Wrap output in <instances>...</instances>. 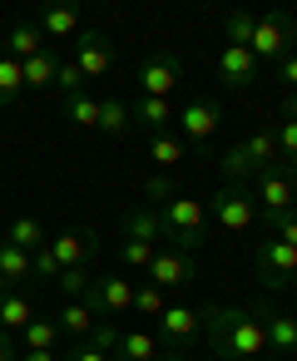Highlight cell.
I'll return each instance as SVG.
<instances>
[{
    "label": "cell",
    "mask_w": 297,
    "mask_h": 361,
    "mask_svg": "<svg viewBox=\"0 0 297 361\" xmlns=\"http://www.w3.org/2000/svg\"><path fill=\"white\" fill-rule=\"evenodd\" d=\"M35 25H40V35H50V40H75L80 25H85V16H80L75 0H50V6H40Z\"/></svg>",
    "instance_id": "obj_15"
},
{
    "label": "cell",
    "mask_w": 297,
    "mask_h": 361,
    "mask_svg": "<svg viewBox=\"0 0 297 361\" xmlns=\"http://www.w3.org/2000/svg\"><path fill=\"white\" fill-rule=\"evenodd\" d=\"M253 203H257L262 218L287 213V208L297 203V169H287V164H267V169H257V173H253Z\"/></svg>",
    "instance_id": "obj_6"
},
{
    "label": "cell",
    "mask_w": 297,
    "mask_h": 361,
    "mask_svg": "<svg viewBox=\"0 0 297 361\" xmlns=\"http://www.w3.org/2000/svg\"><path fill=\"white\" fill-rule=\"evenodd\" d=\"M208 213H213V223L228 228V233H248V228L262 223V213H257L248 183H218L213 198H208Z\"/></svg>",
    "instance_id": "obj_5"
},
{
    "label": "cell",
    "mask_w": 297,
    "mask_h": 361,
    "mask_svg": "<svg viewBox=\"0 0 297 361\" xmlns=\"http://www.w3.org/2000/svg\"><path fill=\"white\" fill-rule=\"evenodd\" d=\"M154 336L159 346H193L203 336V322H198V307H183V302H169L159 317H154Z\"/></svg>",
    "instance_id": "obj_11"
},
{
    "label": "cell",
    "mask_w": 297,
    "mask_h": 361,
    "mask_svg": "<svg viewBox=\"0 0 297 361\" xmlns=\"http://www.w3.org/2000/svg\"><path fill=\"white\" fill-rule=\"evenodd\" d=\"M183 154H188V149H183L178 134H169V129H164V134H149V159H154L164 173H174V169L183 164Z\"/></svg>",
    "instance_id": "obj_26"
},
{
    "label": "cell",
    "mask_w": 297,
    "mask_h": 361,
    "mask_svg": "<svg viewBox=\"0 0 297 361\" xmlns=\"http://www.w3.org/2000/svg\"><path fill=\"white\" fill-rule=\"evenodd\" d=\"M55 90L70 99V94H80V90H85V75H80L70 60H60V70H55Z\"/></svg>",
    "instance_id": "obj_37"
},
{
    "label": "cell",
    "mask_w": 297,
    "mask_h": 361,
    "mask_svg": "<svg viewBox=\"0 0 297 361\" xmlns=\"http://www.w3.org/2000/svg\"><path fill=\"white\" fill-rule=\"evenodd\" d=\"M164 297H169V292H159L154 282H144V287H134V307H129V312H144V317H159V312L169 307Z\"/></svg>",
    "instance_id": "obj_35"
},
{
    "label": "cell",
    "mask_w": 297,
    "mask_h": 361,
    "mask_svg": "<svg viewBox=\"0 0 297 361\" xmlns=\"http://www.w3.org/2000/svg\"><path fill=\"white\" fill-rule=\"evenodd\" d=\"M124 238H134V243H154V247H169V233H164L159 208H129V213H124Z\"/></svg>",
    "instance_id": "obj_19"
},
{
    "label": "cell",
    "mask_w": 297,
    "mask_h": 361,
    "mask_svg": "<svg viewBox=\"0 0 297 361\" xmlns=\"http://www.w3.org/2000/svg\"><path fill=\"white\" fill-rule=\"evenodd\" d=\"M223 45H233V50H248L253 45V30H257V16L253 11H233V16H223Z\"/></svg>",
    "instance_id": "obj_28"
},
{
    "label": "cell",
    "mask_w": 297,
    "mask_h": 361,
    "mask_svg": "<svg viewBox=\"0 0 297 361\" xmlns=\"http://www.w3.org/2000/svg\"><path fill=\"white\" fill-rule=\"evenodd\" d=\"M253 60L257 65H282L292 50H297V16L292 11H267V16H257V30H253Z\"/></svg>",
    "instance_id": "obj_3"
},
{
    "label": "cell",
    "mask_w": 297,
    "mask_h": 361,
    "mask_svg": "<svg viewBox=\"0 0 297 361\" xmlns=\"http://www.w3.org/2000/svg\"><path fill=\"white\" fill-rule=\"evenodd\" d=\"M99 322L104 317H114V312H129L134 307V282L124 277V272H90V287H85V297H80Z\"/></svg>",
    "instance_id": "obj_7"
},
{
    "label": "cell",
    "mask_w": 297,
    "mask_h": 361,
    "mask_svg": "<svg viewBox=\"0 0 297 361\" xmlns=\"http://www.w3.org/2000/svg\"><path fill=\"white\" fill-rule=\"evenodd\" d=\"M95 322H99V317H95L85 302H70V297H65V302L55 307V326H60V336H70V341H90Z\"/></svg>",
    "instance_id": "obj_20"
},
{
    "label": "cell",
    "mask_w": 297,
    "mask_h": 361,
    "mask_svg": "<svg viewBox=\"0 0 297 361\" xmlns=\"http://www.w3.org/2000/svg\"><path fill=\"white\" fill-rule=\"evenodd\" d=\"M99 134H109V139L129 134V104L124 99H99Z\"/></svg>",
    "instance_id": "obj_31"
},
{
    "label": "cell",
    "mask_w": 297,
    "mask_h": 361,
    "mask_svg": "<svg viewBox=\"0 0 297 361\" xmlns=\"http://www.w3.org/2000/svg\"><path fill=\"white\" fill-rule=\"evenodd\" d=\"M90 346H99V351H109V356H114V346H119V331H114L109 322H95V331H90Z\"/></svg>",
    "instance_id": "obj_39"
},
{
    "label": "cell",
    "mask_w": 297,
    "mask_h": 361,
    "mask_svg": "<svg viewBox=\"0 0 297 361\" xmlns=\"http://www.w3.org/2000/svg\"><path fill=\"white\" fill-rule=\"evenodd\" d=\"M139 188H144V198H149V203H169V198L178 193V178H174V173H164V169H154V173H144V183H139Z\"/></svg>",
    "instance_id": "obj_32"
},
{
    "label": "cell",
    "mask_w": 297,
    "mask_h": 361,
    "mask_svg": "<svg viewBox=\"0 0 297 361\" xmlns=\"http://www.w3.org/2000/svg\"><path fill=\"white\" fill-rule=\"evenodd\" d=\"M272 75H277V85H282L287 94H297V50H292V55H287V60H282Z\"/></svg>",
    "instance_id": "obj_40"
},
{
    "label": "cell",
    "mask_w": 297,
    "mask_h": 361,
    "mask_svg": "<svg viewBox=\"0 0 297 361\" xmlns=\"http://www.w3.org/2000/svg\"><path fill=\"white\" fill-rule=\"evenodd\" d=\"M198 322L208 331V351L213 361L218 356H262L267 351V336H262V322L253 312V302H203L198 307Z\"/></svg>",
    "instance_id": "obj_1"
},
{
    "label": "cell",
    "mask_w": 297,
    "mask_h": 361,
    "mask_svg": "<svg viewBox=\"0 0 297 361\" xmlns=\"http://www.w3.org/2000/svg\"><path fill=\"white\" fill-rule=\"evenodd\" d=\"M6 243L11 247H20V252H40L45 243H50V233H45V223L40 218H11V233H6Z\"/></svg>",
    "instance_id": "obj_24"
},
{
    "label": "cell",
    "mask_w": 297,
    "mask_h": 361,
    "mask_svg": "<svg viewBox=\"0 0 297 361\" xmlns=\"http://www.w3.org/2000/svg\"><path fill=\"white\" fill-rule=\"evenodd\" d=\"M11 104H25V75H20V60L0 55V109Z\"/></svg>",
    "instance_id": "obj_27"
},
{
    "label": "cell",
    "mask_w": 297,
    "mask_h": 361,
    "mask_svg": "<svg viewBox=\"0 0 297 361\" xmlns=\"http://www.w3.org/2000/svg\"><path fill=\"white\" fill-rule=\"evenodd\" d=\"M55 287H60L70 302H80V297H85V287H90V272H75V267H70V272H60V277H55Z\"/></svg>",
    "instance_id": "obj_38"
},
{
    "label": "cell",
    "mask_w": 297,
    "mask_h": 361,
    "mask_svg": "<svg viewBox=\"0 0 297 361\" xmlns=\"http://www.w3.org/2000/svg\"><path fill=\"white\" fill-rule=\"evenodd\" d=\"M218 361H262V356H218Z\"/></svg>",
    "instance_id": "obj_46"
},
{
    "label": "cell",
    "mask_w": 297,
    "mask_h": 361,
    "mask_svg": "<svg viewBox=\"0 0 297 361\" xmlns=\"http://www.w3.org/2000/svg\"><path fill=\"white\" fill-rule=\"evenodd\" d=\"M159 218H164L169 247H178V252H193V247H203V238H208V203H203V198L174 193L169 203H159Z\"/></svg>",
    "instance_id": "obj_2"
},
{
    "label": "cell",
    "mask_w": 297,
    "mask_h": 361,
    "mask_svg": "<svg viewBox=\"0 0 297 361\" xmlns=\"http://www.w3.org/2000/svg\"><path fill=\"white\" fill-rule=\"evenodd\" d=\"M218 124H223V109H218L213 99H188V104H178L183 149H188V144H208V139L218 134Z\"/></svg>",
    "instance_id": "obj_13"
},
{
    "label": "cell",
    "mask_w": 297,
    "mask_h": 361,
    "mask_svg": "<svg viewBox=\"0 0 297 361\" xmlns=\"http://www.w3.org/2000/svg\"><path fill=\"white\" fill-rule=\"evenodd\" d=\"M169 119H174V104H169V99H144V94H139V99L129 104V124H139L144 134H164Z\"/></svg>",
    "instance_id": "obj_21"
},
{
    "label": "cell",
    "mask_w": 297,
    "mask_h": 361,
    "mask_svg": "<svg viewBox=\"0 0 297 361\" xmlns=\"http://www.w3.org/2000/svg\"><path fill=\"white\" fill-rule=\"evenodd\" d=\"M35 317H40L35 297H25V292H11V287H0V331L20 336V331H25Z\"/></svg>",
    "instance_id": "obj_17"
},
{
    "label": "cell",
    "mask_w": 297,
    "mask_h": 361,
    "mask_svg": "<svg viewBox=\"0 0 297 361\" xmlns=\"http://www.w3.org/2000/svg\"><path fill=\"white\" fill-rule=\"evenodd\" d=\"M134 80H139V94H144V99H169V94L178 90L183 70H178L174 55H149V60L134 70Z\"/></svg>",
    "instance_id": "obj_12"
},
{
    "label": "cell",
    "mask_w": 297,
    "mask_h": 361,
    "mask_svg": "<svg viewBox=\"0 0 297 361\" xmlns=\"http://www.w3.org/2000/svg\"><path fill=\"white\" fill-rule=\"evenodd\" d=\"M55 70H60V55H55V50H45V55L25 60V65H20V75H25V94L55 90Z\"/></svg>",
    "instance_id": "obj_23"
},
{
    "label": "cell",
    "mask_w": 297,
    "mask_h": 361,
    "mask_svg": "<svg viewBox=\"0 0 297 361\" xmlns=\"http://www.w3.org/2000/svg\"><path fill=\"white\" fill-rule=\"evenodd\" d=\"M6 55L11 60H35V55H45V35H40V25L35 20H11L6 25Z\"/></svg>",
    "instance_id": "obj_18"
},
{
    "label": "cell",
    "mask_w": 297,
    "mask_h": 361,
    "mask_svg": "<svg viewBox=\"0 0 297 361\" xmlns=\"http://www.w3.org/2000/svg\"><path fill=\"white\" fill-rule=\"evenodd\" d=\"M114 361H119V356H114Z\"/></svg>",
    "instance_id": "obj_49"
},
{
    "label": "cell",
    "mask_w": 297,
    "mask_h": 361,
    "mask_svg": "<svg viewBox=\"0 0 297 361\" xmlns=\"http://www.w3.org/2000/svg\"><path fill=\"white\" fill-rule=\"evenodd\" d=\"M154 252H159L154 243H134V238H124V247H119V257H124L129 267H139V272H144V267L154 262Z\"/></svg>",
    "instance_id": "obj_36"
},
{
    "label": "cell",
    "mask_w": 297,
    "mask_h": 361,
    "mask_svg": "<svg viewBox=\"0 0 297 361\" xmlns=\"http://www.w3.org/2000/svg\"><path fill=\"white\" fill-rule=\"evenodd\" d=\"M218 80H223L233 94L253 90V85H257V60H253V50H233V45H223V50H218Z\"/></svg>",
    "instance_id": "obj_16"
},
{
    "label": "cell",
    "mask_w": 297,
    "mask_h": 361,
    "mask_svg": "<svg viewBox=\"0 0 297 361\" xmlns=\"http://www.w3.org/2000/svg\"><path fill=\"white\" fill-rule=\"evenodd\" d=\"M114 356L119 361H159V336L154 331H119Z\"/></svg>",
    "instance_id": "obj_25"
},
{
    "label": "cell",
    "mask_w": 297,
    "mask_h": 361,
    "mask_svg": "<svg viewBox=\"0 0 297 361\" xmlns=\"http://www.w3.org/2000/svg\"><path fill=\"white\" fill-rule=\"evenodd\" d=\"M144 272H149V282H154L159 292H178V287H188V282L198 277V262H193V252L159 247V252H154V262H149Z\"/></svg>",
    "instance_id": "obj_10"
},
{
    "label": "cell",
    "mask_w": 297,
    "mask_h": 361,
    "mask_svg": "<svg viewBox=\"0 0 297 361\" xmlns=\"http://www.w3.org/2000/svg\"><path fill=\"white\" fill-rule=\"evenodd\" d=\"M20 351H55V341H60V326H55V317H35L20 336Z\"/></svg>",
    "instance_id": "obj_30"
},
{
    "label": "cell",
    "mask_w": 297,
    "mask_h": 361,
    "mask_svg": "<svg viewBox=\"0 0 297 361\" xmlns=\"http://www.w3.org/2000/svg\"><path fill=\"white\" fill-rule=\"evenodd\" d=\"M159 361H188V356H178V351H174V356H159Z\"/></svg>",
    "instance_id": "obj_47"
},
{
    "label": "cell",
    "mask_w": 297,
    "mask_h": 361,
    "mask_svg": "<svg viewBox=\"0 0 297 361\" xmlns=\"http://www.w3.org/2000/svg\"><path fill=\"white\" fill-rule=\"evenodd\" d=\"M60 114H65L75 129H99V99H90L85 90L70 94V99H60Z\"/></svg>",
    "instance_id": "obj_29"
},
{
    "label": "cell",
    "mask_w": 297,
    "mask_h": 361,
    "mask_svg": "<svg viewBox=\"0 0 297 361\" xmlns=\"http://www.w3.org/2000/svg\"><path fill=\"white\" fill-rule=\"evenodd\" d=\"M20 351H16V336L11 331H0V361H16Z\"/></svg>",
    "instance_id": "obj_42"
},
{
    "label": "cell",
    "mask_w": 297,
    "mask_h": 361,
    "mask_svg": "<svg viewBox=\"0 0 297 361\" xmlns=\"http://www.w3.org/2000/svg\"><path fill=\"white\" fill-rule=\"evenodd\" d=\"M35 277V267H30V252H20V247H0V287H11V292H20L25 282Z\"/></svg>",
    "instance_id": "obj_22"
},
{
    "label": "cell",
    "mask_w": 297,
    "mask_h": 361,
    "mask_svg": "<svg viewBox=\"0 0 297 361\" xmlns=\"http://www.w3.org/2000/svg\"><path fill=\"white\" fill-rule=\"evenodd\" d=\"M262 228H267V238L297 247V208H287V213H277V218H262Z\"/></svg>",
    "instance_id": "obj_34"
},
{
    "label": "cell",
    "mask_w": 297,
    "mask_h": 361,
    "mask_svg": "<svg viewBox=\"0 0 297 361\" xmlns=\"http://www.w3.org/2000/svg\"><path fill=\"white\" fill-rule=\"evenodd\" d=\"M45 252L55 257V267L60 272H95V257H99V238L90 233V228H65V233H55L50 243H45Z\"/></svg>",
    "instance_id": "obj_8"
},
{
    "label": "cell",
    "mask_w": 297,
    "mask_h": 361,
    "mask_svg": "<svg viewBox=\"0 0 297 361\" xmlns=\"http://www.w3.org/2000/svg\"><path fill=\"white\" fill-rule=\"evenodd\" d=\"M0 247H6V228H0Z\"/></svg>",
    "instance_id": "obj_48"
},
{
    "label": "cell",
    "mask_w": 297,
    "mask_h": 361,
    "mask_svg": "<svg viewBox=\"0 0 297 361\" xmlns=\"http://www.w3.org/2000/svg\"><path fill=\"white\" fill-rule=\"evenodd\" d=\"M282 119H297V94H287V104H282Z\"/></svg>",
    "instance_id": "obj_44"
},
{
    "label": "cell",
    "mask_w": 297,
    "mask_h": 361,
    "mask_svg": "<svg viewBox=\"0 0 297 361\" xmlns=\"http://www.w3.org/2000/svg\"><path fill=\"white\" fill-rule=\"evenodd\" d=\"M85 80H99V75H109L114 65H119V50L109 45V35L99 30V25H90V30H80L75 35V60H70Z\"/></svg>",
    "instance_id": "obj_9"
},
{
    "label": "cell",
    "mask_w": 297,
    "mask_h": 361,
    "mask_svg": "<svg viewBox=\"0 0 297 361\" xmlns=\"http://www.w3.org/2000/svg\"><path fill=\"white\" fill-rule=\"evenodd\" d=\"M253 312H257V322H262L267 346H272L277 356H297V317L277 312L272 302H253Z\"/></svg>",
    "instance_id": "obj_14"
},
{
    "label": "cell",
    "mask_w": 297,
    "mask_h": 361,
    "mask_svg": "<svg viewBox=\"0 0 297 361\" xmlns=\"http://www.w3.org/2000/svg\"><path fill=\"white\" fill-rule=\"evenodd\" d=\"M282 292H287V297H297V272H292V277L282 282Z\"/></svg>",
    "instance_id": "obj_45"
},
{
    "label": "cell",
    "mask_w": 297,
    "mask_h": 361,
    "mask_svg": "<svg viewBox=\"0 0 297 361\" xmlns=\"http://www.w3.org/2000/svg\"><path fill=\"white\" fill-rule=\"evenodd\" d=\"M16 361H60V356H55V351H20Z\"/></svg>",
    "instance_id": "obj_43"
},
{
    "label": "cell",
    "mask_w": 297,
    "mask_h": 361,
    "mask_svg": "<svg viewBox=\"0 0 297 361\" xmlns=\"http://www.w3.org/2000/svg\"><path fill=\"white\" fill-rule=\"evenodd\" d=\"M65 361H114V356H109V351H99V346H90V341H80Z\"/></svg>",
    "instance_id": "obj_41"
},
{
    "label": "cell",
    "mask_w": 297,
    "mask_h": 361,
    "mask_svg": "<svg viewBox=\"0 0 297 361\" xmlns=\"http://www.w3.org/2000/svg\"><path fill=\"white\" fill-rule=\"evenodd\" d=\"M272 139H277V164L297 169V119H282V124L272 129Z\"/></svg>",
    "instance_id": "obj_33"
},
{
    "label": "cell",
    "mask_w": 297,
    "mask_h": 361,
    "mask_svg": "<svg viewBox=\"0 0 297 361\" xmlns=\"http://www.w3.org/2000/svg\"><path fill=\"white\" fill-rule=\"evenodd\" d=\"M267 164H277V139H272V129H257L223 154L218 173H223V183H253V173L267 169Z\"/></svg>",
    "instance_id": "obj_4"
}]
</instances>
